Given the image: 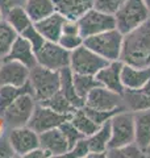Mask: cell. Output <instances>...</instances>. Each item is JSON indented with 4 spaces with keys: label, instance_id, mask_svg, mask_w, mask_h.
Here are the masks:
<instances>
[{
    "label": "cell",
    "instance_id": "cell-20",
    "mask_svg": "<svg viewBox=\"0 0 150 158\" xmlns=\"http://www.w3.org/2000/svg\"><path fill=\"white\" fill-rule=\"evenodd\" d=\"M124 106L128 111L138 112L150 108V81L138 90H124Z\"/></svg>",
    "mask_w": 150,
    "mask_h": 158
},
{
    "label": "cell",
    "instance_id": "cell-24",
    "mask_svg": "<svg viewBox=\"0 0 150 158\" xmlns=\"http://www.w3.org/2000/svg\"><path fill=\"white\" fill-rule=\"evenodd\" d=\"M24 9L33 23H37L56 12L53 0H25Z\"/></svg>",
    "mask_w": 150,
    "mask_h": 158
},
{
    "label": "cell",
    "instance_id": "cell-18",
    "mask_svg": "<svg viewBox=\"0 0 150 158\" xmlns=\"http://www.w3.org/2000/svg\"><path fill=\"white\" fill-rule=\"evenodd\" d=\"M109 140H111V120L102 124L96 132L87 137L90 148L88 157H107Z\"/></svg>",
    "mask_w": 150,
    "mask_h": 158
},
{
    "label": "cell",
    "instance_id": "cell-38",
    "mask_svg": "<svg viewBox=\"0 0 150 158\" xmlns=\"http://www.w3.org/2000/svg\"><path fill=\"white\" fill-rule=\"evenodd\" d=\"M62 34H81V32H79L78 20L66 19V21H65V24H63Z\"/></svg>",
    "mask_w": 150,
    "mask_h": 158
},
{
    "label": "cell",
    "instance_id": "cell-7",
    "mask_svg": "<svg viewBox=\"0 0 150 158\" xmlns=\"http://www.w3.org/2000/svg\"><path fill=\"white\" fill-rule=\"evenodd\" d=\"M109 61L100 57L86 45L79 46L70 54V69L75 74H86V75H96L99 70L107 66Z\"/></svg>",
    "mask_w": 150,
    "mask_h": 158
},
{
    "label": "cell",
    "instance_id": "cell-17",
    "mask_svg": "<svg viewBox=\"0 0 150 158\" xmlns=\"http://www.w3.org/2000/svg\"><path fill=\"white\" fill-rule=\"evenodd\" d=\"M4 59L17 61L20 63H23V65H25L28 69H33L37 65L36 53H34L32 45L29 44V41L27 38H24L23 36H20V34L17 36V38L15 40L8 56Z\"/></svg>",
    "mask_w": 150,
    "mask_h": 158
},
{
    "label": "cell",
    "instance_id": "cell-4",
    "mask_svg": "<svg viewBox=\"0 0 150 158\" xmlns=\"http://www.w3.org/2000/svg\"><path fill=\"white\" fill-rule=\"evenodd\" d=\"M150 19V11L142 0H127L115 13L116 28L123 34L136 29Z\"/></svg>",
    "mask_w": 150,
    "mask_h": 158
},
{
    "label": "cell",
    "instance_id": "cell-42",
    "mask_svg": "<svg viewBox=\"0 0 150 158\" xmlns=\"http://www.w3.org/2000/svg\"><path fill=\"white\" fill-rule=\"evenodd\" d=\"M145 156H146V157H150V144L148 145L146 149H145Z\"/></svg>",
    "mask_w": 150,
    "mask_h": 158
},
{
    "label": "cell",
    "instance_id": "cell-11",
    "mask_svg": "<svg viewBox=\"0 0 150 158\" xmlns=\"http://www.w3.org/2000/svg\"><path fill=\"white\" fill-rule=\"evenodd\" d=\"M70 116L58 113L54 110H52L48 106H44L41 103H37L36 107L33 110L32 117L28 123V127L32 128L34 132H37L38 135L45 131L53 129V128H58L59 125L69 120Z\"/></svg>",
    "mask_w": 150,
    "mask_h": 158
},
{
    "label": "cell",
    "instance_id": "cell-25",
    "mask_svg": "<svg viewBox=\"0 0 150 158\" xmlns=\"http://www.w3.org/2000/svg\"><path fill=\"white\" fill-rule=\"evenodd\" d=\"M4 20L17 32V34H21L28 27H31L34 24L32 21V19L28 16L27 11L24 9V6L15 7L12 9H9V11L4 15Z\"/></svg>",
    "mask_w": 150,
    "mask_h": 158
},
{
    "label": "cell",
    "instance_id": "cell-43",
    "mask_svg": "<svg viewBox=\"0 0 150 158\" xmlns=\"http://www.w3.org/2000/svg\"><path fill=\"white\" fill-rule=\"evenodd\" d=\"M142 2H144V4H145V6L148 7V9H149V11H150V0H142Z\"/></svg>",
    "mask_w": 150,
    "mask_h": 158
},
{
    "label": "cell",
    "instance_id": "cell-34",
    "mask_svg": "<svg viewBox=\"0 0 150 158\" xmlns=\"http://www.w3.org/2000/svg\"><path fill=\"white\" fill-rule=\"evenodd\" d=\"M83 110L86 111V113L92 118V120L96 123V124L99 125H102L104 124L106 121L108 120H111V118L116 115L117 112L120 111H102V110H94V108H90V107H86L84 106L83 107ZM124 111V110H123Z\"/></svg>",
    "mask_w": 150,
    "mask_h": 158
},
{
    "label": "cell",
    "instance_id": "cell-39",
    "mask_svg": "<svg viewBox=\"0 0 150 158\" xmlns=\"http://www.w3.org/2000/svg\"><path fill=\"white\" fill-rule=\"evenodd\" d=\"M13 156H16V154H15L8 138L7 137L0 138V157L4 158V157H13Z\"/></svg>",
    "mask_w": 150,
    "mask_h": 158
},
{
    "label": "cell",
    "instance_id": "cell-26",
    "mask_svg": "<svg viewBox=\"0 0 150 158\" xmlns=\"http://www.w3.org/2000/svg\"><path fill=\"white\" fill-rule=\"evenodd\" d=\"M24 94H32V87L27 82L24 86H12V85H3L0 86V113L15 102L19 96Z\"/></svg>",
    "mask_w": 150,
    "mask_h": 158
},
{
    "label": "cell",
    "instance_id": "cell-30",
    "mask_svg": "<svg viewBox=\"0 0 150 158\" xmlns=\"http://www.w3.org/2000/svg\"><path fill=\"white\" fill-rule=\"evenodd\" d=\"M41 104L48 106L56 112L62 113V115H67V116H71L73 113L78 110V108H75L71 103H70V100L67 98H65L62 95L61 91H58L56 95H53L50 99H48V100L41 103Z\"/></svg>",
    "mask_w": 150,
    "mask_h": 158
},
{
    "label": "cell",
    "instance_id": "cell-40",
    "mask_svg": "<svg viewBox=\"0 0 150 158\" xmlns=\"http://www.w3.org/2000/svg\"><path fill=\"white\" fill-rule=\"evenodd\" d=\"M24 3H25V0H0V9H2L3 15H6L9 9L24 6Z\"/></svg>",
    "mask_w": 150,
    "mask_h": 158
},
{
    "label": "cell",
    "instance_id": "cell-5",
    "mask_svg": "<svg viewBox=\"0 0 150 158\" xmlns=\"http://www.w3.org/2000/svg\"><path fill=\"white\" fill-rule=\"evenodd\" d=\"M134 113L132 111H120L111 118V140L108 150L116 149L134 142Z\"/></svg>",
    "mask_w": 150,
    "mask_h": 158
},
{
    "label": "cell",
    "instance_id": "cell-28",
    "mask_svg": "<svg viewBox=\"0 0 150 158\" xmlns=\"http://www.w3.org/2000/svg\"><path fill=\"white\" fill-rule=\"evenodd\" d=\"M17 32L3 19L0 21V61H3L8 56L12 44L17 38Z\"/></svg>",
    "mask_w": 150,
    "mask_h": 158
},
{
    "label": "cell",
    "instance_id": "cell-31",
    "mask_svg": "<svg viewBox=\"0 0 150 158\" xmlns=\"http://www.w3.org/2000/svg\"><path fill=\"white\" fill-rule=\"evenodd\" d=\"M107 157H111V158H141V157H146V156H145V152L136 142H132V144L121 146V148L109 149L107 152Z\"/></svg>",
    "mask_w": 150,
    "mask_h": 158
},
{
    "label": "cell",
    "instance_id": "cell-36",
    "mask_svg": "<svg viewBox=\"0 0 150 158\" xmlns=\"http://www.w3.org/2000/svg\"><path fill=\"white\" fill-rule=\"evenodd\" d=\"M125 2L127 0H94V8L109 15H115Z\"/></svg>",
    "mask_w": 150,
    "mask_h": 158
},
{
    "label": "cell",
    "instance_id": "cell-22",
    "mask_svg": "<svg viewBox=\"0 0 150 158\" xmlns=\"http://www.w3.org/2000/svg\"><path fill=\"white\" fill-rule=\"evenodd\" d=\"M134 113V142L145 152L150 144V108Z\"/></svg>",
    "mask_w": 150,
    "mask_h": 158
},
{
    "label": "cell",
    "instance_id": "cell-1",
    "mask_svg": "<svg viewBox=\"0 0 150 158\" xmlns=\"http://www.w3.org/2000/svg\"><path fill=\"white\" fill-rule=\"evenodd\" d=\"M120 61L137 67L150 66V19L124 34Z\"/></svg>",
    "mask_w": 150,
    "mask_h": 158
},
{
    "label": "cell",
    "instance_id": "cell-10",
    "mask_svg": "<svg viewBox=\"0 0 150 158\" xmlns=\"http://www.w3.org/2000/svg\"><path fill=\"white\" fill-rule=\"evenodd\" d=\"M84 106L94 108V110H102V111L127 110L124 106L121 94L115 92L103 86H98L94 90L90 91V94L86 96V100H84Z\"/></svg>",
    "mask_w": 150,
    "mask_h": 158
},
{
    "label": "cell",
    "instance_id": "cell-37",
    "mask_svg": "<svg viewBox=\"0 0 150 158\" xmlns=\"http://www.w3.org/2000/svg\"><path fill=\"white\" fill-rule=\"evenodd\" d=\"M90 154V148H88V141L87 137L81 138L77 144H75L71 149H70L63 157H71V158H83L88 157Z\"/></svg>",
    "mask_w": 150,
    "mask_h": 158
},
{
    "label": "cell",
    "instance_id": "cell-15",
    "mask_svg": "<svg viewBox=\"0 0 150 158\" xmlns=\"http://www.w3.org/2000/svg\"><path fill=\"white\" fill-rule=\"evenodd\" d=\"M121 69H123V62L120 59L119 61H111L107 66H104L102 70L96 73L95 78L98 79L100 86L109 88V90L123 95L125 88L121 82Z\"/></svg>",
    "mask_w": 150,
    "mask_h": 158
},
{
    "label": "cell",
    "instance_id": "cell-12",
    "mask_svg": "<svg viewBox=\"0 0 150 158\" xmlns=\"http://www.w3.org/2000/svg\"><path fill=\"white\" fill-rule=\"evenodd\" d=\"M7 138L11 144L15 154L19 157H27L28 153L40 146L38 133L34 132L28 125L11 128L8 131Z\"/></svg>",
    "mask_w": 150,
    "mask_h": 158
},
{
    "label": "cell",
    "instance_id": "cell-2",
    "mask_svg": "<svg viewBox=\"0 0 150 158\" xmlns=\"http://www.w3.org/2000/svg\"><path fill=\"white\" fill-rule=\"evenodd\" d=\"M29 85L37 103H44L59 91V71L36 65L29 71Z\"/></svg>",
    "mask_w": 150,
    "mask_h": 158
},
{
    "label": "cell",
    "instance_id": "cell-29",
    "mask_svg": "<svg viewBox=\"0 0 150 158\" xmlns=\"http://www.w3.org/2000/svg\"><path fill=\"white\" fill-rule=\"evenodd\" d=\"M74 86L75 91H77L78 96L82 98L83 100H86V96L90 94V91L94 90L95 87L100 86L98 79L95 75H86V74H75L74 73Z\"/></svg>",
    "mask_w": 150,
    "mask_h": 158
},
{
    "label": "cell",
    "instance_id": "cell-21",
    "mask_svg": "<svg viewBox=\"0 0 150 158\" xmlns=\"http://www.w3.org/2000/svg\"><path fill=\"white\" fill-rule=\"evenodd\" d=\"M56 12L70 20H78L94 8V0H53Z\"/></svg>",
    "mask_w": 150,
    "mask_h": 158
},
{
    "label": "cell",
    "instance_id": "cell-13",
    "mask_svg": "<svg viewBox=\"0 0 150 158\" xmlns=\"http://www.w3.org/2000/svg\"><path fill=\"white\" fill-rule=\"evenodd\" d=\"M29 71L25 65L12 59H3L0 65V86H24L29 79Z\"/></svg>",
    "mask_w": 150,
    "mask_h": 158
},
{
    "label": "cell",
    "instance_id": "cell-44",
    "mask_svg": "<svg viewBox=\"0 0 150 158\" xmlns=\"http://www.w3.org/2000/svg\"><path fill=\"white\" fill-rule=\"evenodd\" d=\"M4 19V15H3V12H2V9H0V21Z\"/></svg>",
    "mask_w": 150,
    "mask_h": 158
},
{
    "label": "cell",
    "instance_id": "cell-23",
    "mask_svg": "<svg viewBox=\"0 0 150 158\" xmlns=\"http://www.w3.org/2000/svg\"><path fill=\"white\" fill-rule=\"evenodd\" d=\"M74 73L71 71L70 67H65L59 70V91L62 92L65 98H67L70 103L75 108H83L84 107V100L82 98L78 96L77 91H75L74 86Z\"/></svg>",
    "mask_w": 150,
    "mask_h": 158
},
{
    "label": "cell",
    "instance_id": "cell-32",
    "mask_svg": "<svg viewBox=\"0 0 150 158\" xmlns=\"http://www.w3.org/2000/svg\"><path fill=\"white\" fill-rule=\"evenodd\" d=\"M59 129H61V132L63 133V136H65V138H66V141L69 144V150L71 149V148L81 140V138L84 137L82 133L74 127V124L70 121V118L59 125Z\"/></svg>",
    "mask_w": 150,
    "mask_h": 158
},
{
    "label": "cell",
    "instance_id": "cell-9",
    "mask_svg": "<svg viewBox=\"0 0 150 158\" xmlns=\"http://www.w3.org/2000/svg\"><path fill=\"white\" fill-rule=\"evenodd\" d=\"M70 54L71 52L62 48L58 42L45 41V44L36 52L37 65L59 71L65 67H70Z\"/></svg>",
    "mask_w": 150,
    "mask_h": 158
},
{
    "label": "cell",
    "instance_id": "cell-3",
    "mask_svg": "<svg viewBox=\"0 0 150 158\" xmlns=\"http://www.w3.org/2000/svg\"><path fill=\"white\" fill-rule=\"evenodd\" d=\"M124 34L117 28L84 38V45L107 61H119L121 56Z\"/></svg>",
    "mask_w": 150,
    "mask_h": 158
},
{
    "label": "cell",
    "instance_id": "cell-27",
    "mask_svg": "<svg viewBox=\"0 0 150 158\" xmlns=\"http://www.w3.org/2000/svg\"><path fill=\"white\" fill-rule=\"evenodd\" d=\"M70 121L74 124V127L82 133L84 137L91 136L99 129V124H96L91 117H90L83 108H78L71 116H70Z\"/></svg>",
    "mask_w": 150,
    "mask_h": 158
},
{
    "label": "cell",
    "instance_id": "cell-14",
    "mask_svg": "<svg viewBox=\"0 0 150 158\" xmlns=\"http://www.w3.org/2000/svg\"><path fill=\"white\" fill-rule=\"evenodd\" d=\"M38 137L40 146L48 153L49 157H63L69 152V144L59 127L40 133Z\"/></svg>",
    "mask_w": 150,
    "mask_h": 158
},
{
    "label": "cell",
    "instance_id": "cell-33",
    "mask_svg": "<svg viewBox=\"0 0 150 158\" xmlns=\"http://www.w3.org/2000/svg\"><path fill=\"white\" fill-rule=\"evenodd\" d=\"M20 36H23L24 38L28 40L29 44H31L32 48H33L34 53H36L38 49L45 44V41H46V40L42 37V34L37 31V28L34 27V24H33V25H31V27H28L21 34H20Z\"/></svg>",
    "mask_w": 150,
    "mask_h": 158
},
{
    "label": "cell",
    "instance_id": "cell-16",
    "mask_svg": "<svg viewBox=\"0 0 150 158\" xmlns=\"http://www.w3.org/2000/svg\"><path fill=\"white\" fill-rule=\"evenodd\" d=\"M150 81V66L137 67L123 63L121 82L125 90H138Z\"/></svg>",
    "mask_w": 150,
    "mask_h": 158
},
{
    "label": "cell",
    "instance_id": "cell-6",
    "mask_svg": "<svg viewBox=\"0 0 150 158\" xmlns=\"http://www.w3.org/2000/svg\"><path fill=\"white\" fill-rule=\"evenodd\" d=\"M36 104L37 102L33 94H24V95L19 96L15 102H12L0 113V116H2L6 127L9 129L17 127H25L31 120Z\"/></svg>",
    "mask_w": 150,
    "mask_h": 158
},
{
    "label": "cell",
    "instance_id": "cell-41",
    "mask_svg": "<svg viewBox=\"0 0 150 158\" xmlns=\"http://www.w3.org/2000/svg\"><path fill=\"white\" fill-rule=\"evenodd\" d=\"M27 157L28 158H45V157H49V154L42 149L41 146H38V148H36V149H33L31 153H28Z\"/></svg>",
    "mask_w": 150,
    "mask_h": 158
},
{
    "label": "cell",
    "instance_id": "cell-8",
    "mask_svg": "<svg viewBox=\"0 0 150 158\" xmlns=\"http://www.w3.org/2000/svg\"><path fill=\"white\" fill-rule=\"evenodd\" d=\"M78 25L81 36L83 38H87L116 28V20H115V15H109L98 11L96 8H91L78 19Z\"/></svg>",
    "mask_w": 150,
    "mask_h": 158
},
{
    "label": "cell",
    "instance_id": "cell-19",
    "mask_svg": "<svg viewBox=\"0 0 150 158\" xmlns=\"http://www.w3.org/2000/svg\"><path fill=\"white\" fill-rule=\"evenodd\" d=\"M65 21H66V17L62 16L58 12H54L52 15H49V16H46L45 19L34 23V27L37 28V31L42 34V37L46 41L58 42L59 37L62 36V29H63Z\"/></svg>",
    "mask_w": 150,
    "mask_h": 158
},
{
    "label": "cell",
    "instance_id": "cell-45",
    "mask_svg": "<svg viewBox=\"0 0 150 158\" xmlns=\"http://www.w3.org/2000/svg\"><path fill=\"white\" fill-rule=\"evenodd\" d=\"M0 65H2V61H0Z\"/></svg>",
    "mask_w": 150,
    "mask_h": 158
},
{
    "label": "cell",
    "instance_id": "cell-35",
    "mask_svg": "<svg viewBox=\"0 0 150 158\" xmlns=\"http://www.w3.org/2000/svg\"><path fill=\"white\" fill-rule=\"evenodd\" d=\"M58 44L69 52L75 50L77 48L82 46L84 44V38L81 34H62L58 40Z\"/></svg>",
    "mask_w": 150,
    "mask_h": 158
}]
</instances>
